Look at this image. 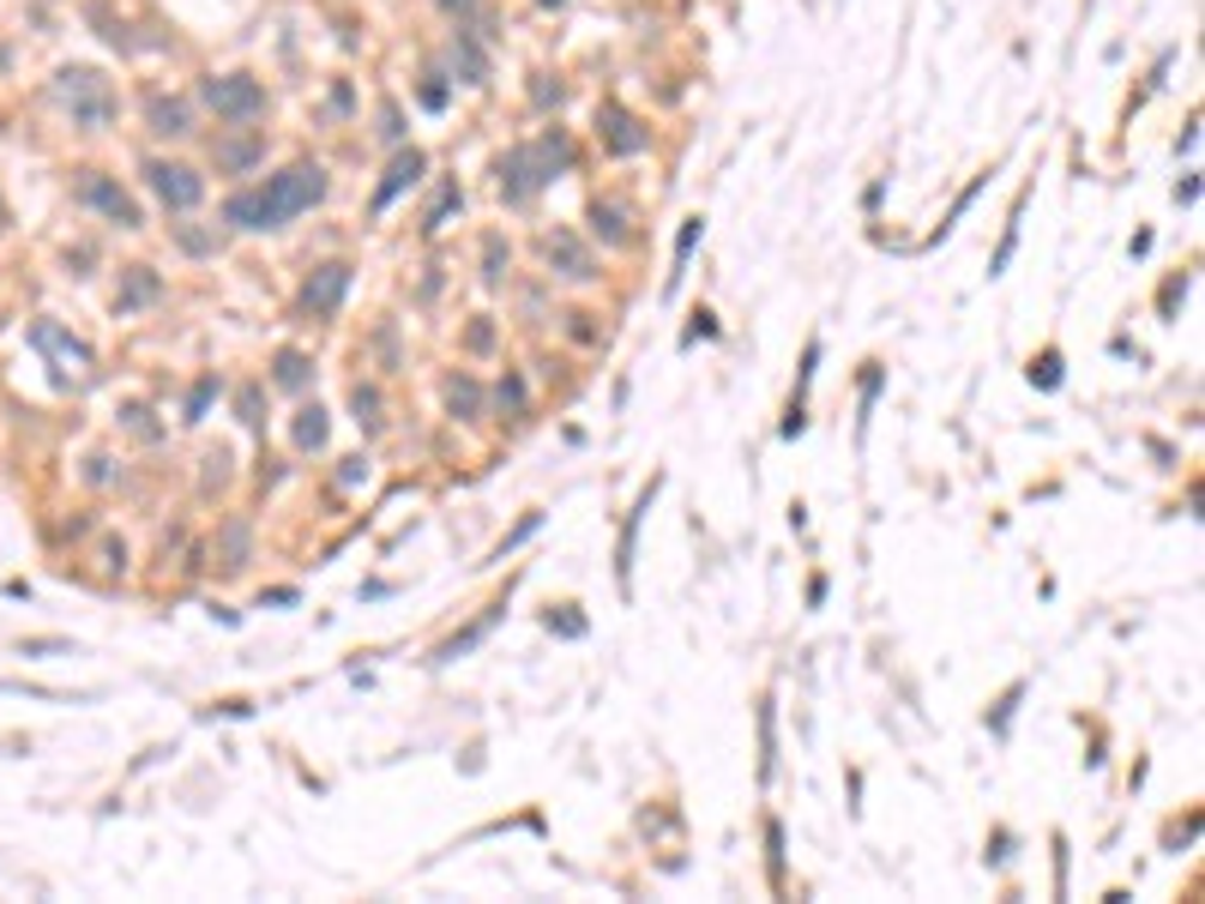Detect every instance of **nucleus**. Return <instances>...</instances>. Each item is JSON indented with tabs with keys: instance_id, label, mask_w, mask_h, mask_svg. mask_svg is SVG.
Returning a JSON list of instances; mask_svg holds the SVG:
<instances>
[{
	"instance_id": "obj_1",
	"label": "nucleus",
	"mask_w": 1205,
	"mask_h": 904,
	"mask_svg": "<svg viewBox=\"0 0 1205 904\" xmlns=\"http://www.w3.org/2000/svg\"><path fill=\"white\" fill-rule=\"evenodd\" d=\"M320 199H325V169L320 163H290L284 175L266 181L260 194H235L230 206H223V218H230L235 230H278L284 218L320 206Z\"/></svg>"
},
{
	"instance_id": "obj_2",
	"label": "nucleus",
	"mask_w": 1205,
	"mask_h": 904,
	"mask_svg": "<svg viewBox=\"0 0 1205 904\" xmlns=\"http://www.w3.org/2000/svg\"><path fill=\"white\" fill-rule=\"evenodd\" d=\"M567 139L561 133H543L537 145H519V151H506L501 157V194L513 199V206H525V199L537 194V187H549L555 181V169H567Z\"/></svg>"
},
{
	"instance_id": "obj_3",
	"label": "nucleus",
	"mask_w": 1205,
	"mask_h": 904,
	"mask_svg": "<svg viewBox=\"0 0 1205 904\" xmlns=\"http://www.w3.org/2000/svg\"><path fill=\"white\" fill-rule=\"evenodd\" d=\"M54 90H61V103L73 109V121H85V127H103V121L115 115V97H109L103 73H91V66H66V73L54 78Z\"/></svg>"
},
{
	"instance_id": "obj_4",
	"label": "nucleus",
	"mask_w": 1205,
	"mask_h": 904,
	"mask_svg": "<svg viewBox=\"0 0 1205 904\" xmlns=\"http://www.w3.org/2000/svg\"><path fill=\"white\" fill-rule=\"evenodd\" d=\"M206 103L223 121H254V115H266V85L247 73H218V78H206Z\"/></svg>"
},
{
	"instance_id": "obj_5",
	"label": "nucleus",
	"mask_w": 1205,
	"mask_h": 904,
	"mask_svg": "<svg viewBox=\"0 0 1205 904\" xmlns=\"http://www.w3.org/2000/svg\"><path fill=\"white\" fill-rule=\"evenodd\" d=\"M145 181H151V194L163 199L169 211H194L199 199H206V181H199L187 163H145Z\"/></svg>"
},
{
	"instance_id": "obj_6",
	"label": "nucleus",
	"mask_w": 1205,
	"mask_h": 904,
	"mask_svg": "<svg viewBox=\"0 0 1205 904\" xmlns=\"http://www.w3.org/2000/svg\"><path fill=\"white\" fill-rule=\"evenodd\" d=\"M78 199H85V206L91 211H103L109 223H121V230H139V206H133V194H121L115 181L109 175H97V169H85V181H78Z\"/></svg>"
},
{
	"instance_id": "obj_7",
	"label": "nucleus",
	"mask_w": 1205,
	"mask_h": 904,
	"mask_svg": "<svg viewBox=\"0 0 1205 904\" xmlns=\"http://www.w3.org/2000/svg\"><path fill=\"white\" fill-rule=\"evenodd\" d=\"M597 133H603V145H610L615 157H634V151H645V145H651V133L639 127V121L627 115L622 103H603V109H597Z\"/></svg>"
},
{
	"instance_id": "obj_8",
	"label": "nucleus",
	"mask_w": 1205,
	"mask_h": 904,
	"mask_svg": "<svg viewBox=\"0 0 1205 904\" xmlns=\"http://www.w3.org/2000/svg\"><path fill=\"white\" fill-rule=\"evenodd\" d=\"M344 290H351V266H320L308 284H302V308H308V314H332L337 302H344Z\"/></svg>"
},
{
	"instance_id": "obj_9",
	"label": "nucleus",
	"mask_w": 1205,
	"mask_h": 904,
	"mask_svg": "<svg viewBox=\"0 0 1205 904\" xmlns=\"http://www.w3.org/2000/svg\"><path fill=\"white\" fill-rule=\"evenodd\" d=\"M422 169H428V157H422V151H398V157H392L386 181L374 187V211H386L392 199L404 194V187H416V175H422Z\"/></svg>"
},
{
	"instance_id": "obj_10",
	"label": "nucleus",
	"mask_w": 1205,
	"mask_h": 904,
	"mask_svg": "<svg viewBox=\"0 0 1205 904\" xmlns=\"http://www.w3.org/2000/svg\"><path fill=\"white\" fill-rule=\"evenodd\" d=\"M543 254H549V266H561V271H567V278H591V254H585V247L573 242L567 230L543 235Z\"/></svg>"
},
{
	"instance_id": "obj_11",
	"label": "nucleus",
	"mask_w": 1205,
	"mask_h": 904,
	"mask_svg": "<svg viewBox=\"0 0 1205 904\" xmlns=\"http://www.w3.org/2000/svg\"><path fill=\"white\" fill-rule=\"evenodd\" d=\"M145 115H151V133H163V139H182V133H187V103H163V97H151Z\"/></svg>"
},
{
	"instance_id": "obj_12",
	"label": "nucleus",
	"mask_w": 1205,
	"mask_h": 904,
	"mask_svg": "<svg viewBox=\"0 0 1205 904\" xmlns=\"http://www.w3.org/2000/svg\"><path fill=\"white\" fill-rule=\"evenodd\" d=\"M260 151H266L260 139H235V145H218V169H230V175H242V169H254V163H260Z\"/></svg>"
},
{
	"instance_id": "obj_13",
	"label": "nucleus",
	"mask_w": 1205,
	"mask_h": 904,
	"mask_svg": "<svg viewBox=\"0 0 1205 904\" xmlns=\"http://www.w3.org/2000/svg\"><path fill=\"white\" fill-rule=\"evenodd\" d=\"M325 435H332V423H325V411L313 404V411H302L296 416V447L302 452H313V447H325Z\"/></svg>"
},
{
	"instance_id": "obj_14",
	"label": "nucleus",
	"mask_w": 1205,
	"mask_h": 904,
	"mask_svg": "<svg viewBox=\"0 0 1205 904\" xmlns=\"http://www.w3.org/2000/svg\"><path fill=\"white\" fill-rule=\"evenodd\" d=\"M591 230L603 235V242H627V211H622V206H603V199H597V206H591Z\"/></svg>"
},
{
	"instance_id": "obj_15",
	"label": "nucleus",
	"mask_w": 1205,
	"mask_h": 904,
	"mask_svg": "<svg viewBox=\"0 0 1205 904\" xmlns=\"http://www.w3.org/2000/svg\"><path fill=\"white\" fill-rule=\"evenodd\" d=\"M151 296H157V278H151L145 266H133V278H127V290L115 296V308H121V314H133L139 302H151Z\"/></svg>"
},
{
	"instance_id": "obj_16",
	"label": "nucleus",
	"mask_w": 1205,
	"mask_h": 904,
	"mask_svg": "<svg viewBox=\"0 0 1205 904\" xmlns=\"http://www.w3.org/2000/svg\"><path fill=\"white\" fill-rule=\"evenodd\" d=\"M477 404H482V392H477V380H446V411L453 416H477Z\"/></svg>"
},
{
	"instance_id": "obj_17",
	"label": "nucleus",
	"mask_w": 1205,
	"mask_h": 904,
	"mask_svg": "<svg viewBox=\"0 0 1205 904\" xmlns=\"http://www.w3.org/2000/svg\"><path fill=\"white\" fill-rule=\"evenodd\" d=\"M308 368H313V362L302 356V350H284V356H278V387L302 392V387H308Z\"/></svg>"
},
{
	"instance_id": "obj_18",
	"label": "nucleus",
	"mask_w": 1205,
	"mask_h": 904,
	"mask_svg": "<svg viewBox=\"0 0 1205 904\" xmlns=\"http://www.w3.org/2000/svg\"><path fill=\"white\" fill-rule=\"evenodd\" d=\"M494 615H501V609H489V615H482V621H477V627H470V633H458L453 646H441V663H453V658H458V651H470V646H477L482 633H489V627H494Z\"/></svg>"
},
{
	"instance_id": "obj_19",
	"label": "nucleus",
	"mask_w": 1205,
	"mask_h": 904,
	"mask_svg": "<svg viewBox=\"0 0 1205 904\" xmlns=\"http://www.w3.org/2000/svg\"><path fill=\"white\" fill-rule=\"evenodd\" d=\"M351 404H356V423H368V428L380 423V416H374V411H380V392H374V387H356Z\"/></svg>"
},
{
	"instance_id": "obj_20",
	"label": "nucleus",
	"mask_w": 1205,
	"mask_h": 904,
	"mask_svg": "<svg viewBox=\"0 0 1205 904\" xmlns=\"http://www.w3.org/2000/svg\"><path fill=\"white\" fill-rule=\"evenodd\" d=\"M1031 380H1037V387H1061V356L1043 350V362H1031Z\"/></svg>"
},
{
	"instance_id": "obj_21",
	"label": "nucleus",
	"mask_w": 1205,
	"mask_h": 904,
	"mask_svg": "<svg viewBox=\"0 0 1205 904\" xmlns=\"http://www.w3.org/2000/svg\"><path fill=\"white\" fill-rule=\"evenodd\" d=\"M453 211H458V187H446V194H441V206L428 211V223H422V230H428V235H434V230H446V218H453Z\"/></svg>"
},
{
	"instance_id": "obj_22",
	"label": "nucleus",
	"mask_w": 1205,
	"mask_h": 904,
	"mask_svg": "<svg viewBox=\"0 0 1205 904\" xmlns=\"http://www.w3.org/2000/svg\"><path fill=\"white\" fill-rule=\"evenodd\" d=\"M482 278H489V284H501V266H506V247H501V235H489V247H482Z\"/></svg>"
},
{
	"instance_id": "obj_23",
	"label": "nucleus",
	"mask_w": 1205,
	"mask_h": 904,
	"mask_svg": "<svg viewBox=\"0 0 1205 904\" xmlns=\"http://www.w3.org/2000/svg\"><path fill=\"white\" fill-rule=\"evenodd\" d=\"M549 633H567V639H579L585 621H579V615H549Z\"/></svg>"
},
{
	"instance_id": "obj_24",
	"label": "nucleus",
	"mask_w": 1205,
	"mask_h": 904,
	"mask_svg": "<svg viewBox=\"0 0 1205 904\" xmlns=\"http://www.w3.org/2000/svg\"><path fill=\"white\" fill-rule=\"evenodd\" d=\"M242 423L260 428V392H242Z\"/></svg>"
},
{
	"instance_id": "obj_25",
	"label": "nucleus",
	"mask_w": 1205,
	"mask_h": 904,
	"mask_svg": "<svg viewBox=\"0 0 1205 904\" xmlns=\"http://www.w3.org/2000/svg\"><path fill=\"white\" fill-rule=\"evenodd\" d=\"M501 404H513V411L525 404V387H519V380H501Z\"/></svg>"
},
{
	"instance_id": "obj_26",
	"label": "nucleus",
	"mask_w": 1205,
	"mask_h": 904,
	"mask_svg": "<svg viewBox=\"0 0 1205 904\" xmlns=\"http://www.w3.org/2000/svg\"><path fill=\"white\" fill-rule=\"evenodd\" d=\"M362 477H368V465H362V459H351V465H344V477H337V482H344V489H356V482H362Z\"/></svg>"
},
{
	"instance_id": "obj_27",
	"label": "nucleus",
	"mask_w": 1205,
	"mask_h": 904,
	"mask_svg": "<svg viewBox=\"0 0 1205 904\" xmlns=\"http://www.w3.org/2000/svg\"><path fill=\"white\" fill-rule=\"evenodd\" d=\"M380 133H386V139H398V133H404V127H398V109H380Z\"/></svg>"
},
{
	"instance_id": "obj_28",
	"label": "nucleus",
	"mask_w": 1205,
	"mask_h": 904,
	"mask_svg": "<svg viewBox=\"0 0 1205 904\" xmlns=\"http://www.w3.org/2000/svg\"><path fill=\"white\" fill-rule=\"evenodd\" d=\"M446 13H470V7H477V0H441Z\"/></svg>"
},
{
	"instance_id": "obj_29",
	"label": "nucleus",
	"mask_w": 1205,
	"mask_h": 904,
	"mask_svg": "<svg viewBox=\"0 0 1205 904\" xmlns=\"http://www.w3.org/2000/svg\"><path fill=\"white\" fill-rule=\"evenodd\" d=\"M543 7H561V0H543Z\"/></svg>"
}]
</instances>
